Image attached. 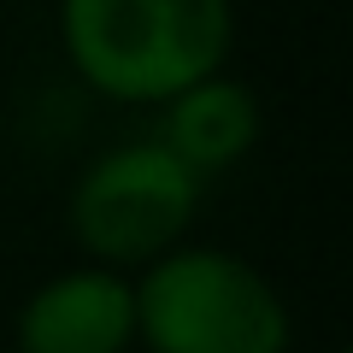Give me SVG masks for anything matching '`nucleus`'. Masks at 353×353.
Returning a JSON list of instances; mask_svg holds the SVG:
<instances>
[{"instance_id":"f257e3e1","label":"nucleus","mask_w":353,"mask_h":353,"mask_svg":"<svg viewBox=\"0 0 353 353\" xmlns=\"http://www.w3.org/2000/svg\"><path fill=\"white\" fill-rule=\"evenodd\" d=\"M71 65L124 106H165L218 77L230 0H59Z\"/></svg>"},{"instance_id":"f03ea898","label":"nucleus","mask_w":353,"mask_h":353,"mask_svg":"<svg viewBox=\"0 0 353 353\" xmlns=\"http://www.w3.org/2000/svg\"><path fill=\"white\" fill-rule=\"evenodd\" d=\"M136 330L153 353H289V312L248 259L165 253L136 283Z\"/></svg>"},{"instance_id":"7ed1b4c3","label":"nucleus","mask_w":353,"mask_h":353,"mask_svg":"<svg viewBox=\"0 0 353 353\" xmlns=\"http://www.w3.org/2000/svg\"><path fill=\"white\" fill-rule=\"evenodd\" d=\"M201 206V176H189L159 141H136L83 171L71 189V230L94 259L136 265L165 259ZM101 265V271H106Z\"/></svg>"},{"instance_id":"20e7f679","label":"nucleus","mask_w":353,"mask_h":353,"mask_svg":"<svg viewBox=\"0 0 353 353\" xmlns=\"http://www.w3.org/2000/svg\"><path fill=\"white\" fill-rule=\"evenodd\" d=\"M130 336H136V289L101 265L41 283L18 318L24 353H124Z\"/></svg>"},{"instance_id":"39448f33","label":"nucleus","mask_w":353,"mask_h":353,"mask_svg":"<svg viewBox=\"0 0 353 353\" xmlns=\"http://www.w3.org/2000/svg\"><path fill=\"white\" fill-rule=\"evenodd\" d=\"M253 141H259V101L230 77H206V83L183 88L176 101H165L159 148L189 176L236 165Z\"/></svg>"}]
</instances>
